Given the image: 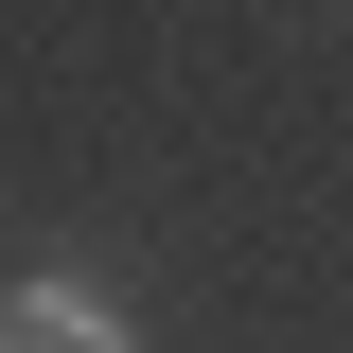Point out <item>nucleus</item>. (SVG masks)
<instances>
[{
	"label": "nucleus",
	"mask_w": 353,
	"mask_h": 353,
	"mask_svg": "<svg viewBox=\"0 0 353 353\" xmlns=\"http://www.w3.org/2000/svg\"><path fill=\"white\" fill-rule=\"evenodd\" d=\"M0 336H36V353H141V318L88 283V265H18L0 283Z\"/></svg>",
	"instance_id": "obj_1"
}]
</instances>
